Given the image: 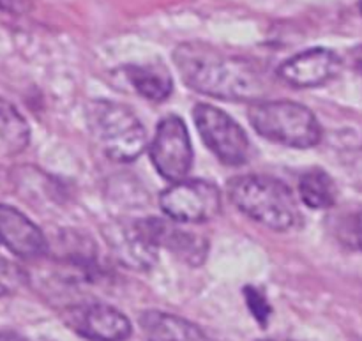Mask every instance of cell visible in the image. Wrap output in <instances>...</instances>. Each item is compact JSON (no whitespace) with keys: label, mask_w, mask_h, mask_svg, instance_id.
Segmentation results:
<instances>
[{"label":"cell","mask_w":362,"mask_h":341,"mask_svg":"<svg viewBox=\"0 0 362 341\" xmlns=\"http://www.w3.org/2000/svg\"><path fill=\"white\" fill-rule=\"evenodd\" d=\"M27 279V272L20 265L0 257V297L16 292Z\"/></svg>","instance_id":"obj_17"},{"label":"cell","mask_w":362,"mask_h":341,"mask_svg":"<svg viewBox=\"0 0 362 341\" xmlns=\"http://www.w3.org/2000/svg\"><path fill=\"white\" fill-rule=\"evenodd\" d=\"M27 7L25 0H0V9L11 11V13H21Z\"/></svg>","instance_id":"obj_20"},{"label":"cell","mask_w":362,"mask_h":341,"mask_svg":"<svg viewBox=\"0 0 362 341\" xmlns=\"http://www.w3.org/2000/svg\"><path fill=\"white\" fill-rule=\"evenodd\" d=\"M173 60L187 87L211 98L257 103L269 91V80L260 66L204 42L179 45Z\"/></svg>","instance_id":"obj_1"},{"label":"cell","mask_w":362,"mask_h":341,"mask_svg":"<svg viewBox=\"0 0 362 341\" xmlns=\"http://www.w3.org/2000/svg\"><path fill=\"white\" fill-rule=\"evenodd\" d=\"M250 122L260 137L293 149H311L322 140V127L308 106L293 101H257Z\"/></svg>","instance_id":"obj_3"},{"label":"cell","mask_w":362,"mask_h":341,"mask_svg":"<svg viewBox=\"0 0 362 341\" xmlns=\"http://www.w3.org/2000/svg\"><path fill=\"white\" fill-rule=\"evenodd\" d=\"M90 126L99 147L113 161H133L147 147V131L141 120L120 103H94Z\"/></svg>","instance_id":"obj_4"},{"label":"cell","mask_w":362,"mask_h":341,"mask_svg":"<svg viewBox=\"0 0 362 341\" xmlns=\"http://www.w3.org/2000/svg\"><path fill=\"white\" fill-rule=\"evenodd\" d=\"M193 117L202 140L219 161L228 166L246 163L250 156V140L228 113L218 106L202 103L194 106Z\"/></svg>","instance_id":"obj_5"},{"label":"cell","mask_w":362,"mask_h":341,"mask_svg":"<svg viewBox=\"0 0 362 341\" xmlns=\"http://www.w3.org/2000/svg\"><path fill=\"white\" fill-rule=\"evenodd\" d=\"M341 59L329 48H311L290 57L278 69L279 76L297 88L320 87L338 76Z\"/></svg>","instance_id":"obj_10"},{"label":"cell","mask_w":362,"mask_h":341,"mask_svg":"<svg viewBox=\"0 0 362 341\" xmlns=\"http://www.w3.org/2000/svg\"><path fill=\"white\" fill-rule=\"evenodd\" d=\"M159 205L177 223H205L221 211V191L207 180H179L159 197Z\"/></svg>","instance_id":"obj_6"},{"label":"cell","mask_w":362,"mask_h":341,"mask_svg":"<svg viewBox=\"0 0 362 341\" xmlns=\"http://www.w3.org/2000/svg\"><path fill=\"white\" fill-rule=\"evenodd\" d=\"M0 243L20 258H41L48 253V241L34 221L11 205L0 204Z\"/></svg>","instance_id":"obj_11"},{"label":"cell","mask_w":362,"mask_h":341,"mask_svg":"<svg viewBox=\"0 0 362 341\" xmlns=\"http://www.w3.org/2000/svg\"><path fill=\"white\" fill-rule=\"evenodd\" d=\"M126 78L133 85L134 91L140 96H144L145 99H148V101H165L173 91L172 76L159 64L126 67Z\"/></svg>","instance_id":"obj_14"},{"label":"cell","mask_w":362,"mask_h":341,"mask_svg":"<svg viewBox=\"0 0 362 341\" xmlns=\"http://www.w3.org/2000/svg\"><path fill=\"white\" fill-rule=\"evenodd\" d=\"M232 204L267 229L285 232L299 223L300 212L292 190L283 180L264 173L235 177L228 183Z\"/></svg>","instance_id":"obj_2"},{"label":"cell","mask_w":362,"mask_h":341,"mask_svg":"<svg viewBox=\"0 0 362 341\" xmlns=\"http://www.w3.org/2000/svg\"><path fill=\"white\" fill-rule=\"evenodd\" d=\"M345 241L362 253V211L356 212L345 226Z\"/></svg>","instance_id":"obj_19"},{"label":"cell","mask_w":362,"mask_h":341,"mask_svg":"<svg viewBox=\"0 0 362 341\" xmlns=\"http://www.w3.org/2000/svg\"><path fill=\"white\" fill-rule=\"evenodd\" d=\"M244 297H246V303L247 306H250L253 317L257 318L258 324H260L262 328H265L269 322V317H271L272 313L267 297H265L257 287H246V289H244Z\"/></svg>","instance_id":"obj_18"},{"label":"cell","mask_w":362,"mask_h":341,"mask_svg":"<svg viewBox=\"0 0 362 341\" xmlns=\"http://www.w3.org/2000/svg\"><path fill=\"white\" fill-rule=\"evenodd\" d=\"M361 13H362V0H361Z\"/></svg>","instance_id":"obj_24"},{"label":"cell","mask_w":362,"mask_h":341,"mask_svg":"<svg viewBox=\"0 0 362 341\" xmlns=\"http://www.w3.org/2000/svg\"><path fill=\"white\" fill-rule=\"evenodd\" d=\"M151 159L159 175L172 183L186 179L193 165V147L184 120L177 115H166L158 124L151 144Z\"/></svg>","instance_id":"obj_7"},{"label":"cell","mask_w":362,"mask_h":341,"mask_svg":"<svg viewBox=\"0 0 362 341\" xmlns=\"http://www.w3.org/2000/svg\"><path fill=\"white\" fill-rule=\"evenodd\" d=\"M138 226L147 237L152 246L166 248L172 251L180 260L187 262L191 265H200L205 260L209 251L207 241L198 233L189 232L186 229H180L173 219L163 218H144L138 219Z\"/></svg>","instance_id":"obj_9"},{"label":"cell","mask_w":362,"mask_h":341,"mask_svg":"<svg viewBox=\"0 0 362 341\" xmlns=\"http://www.w3.org/2000/svg\"><path fill=\"white\" fill-rule=\"evenodd\" d=\"M67 328L90 341H127L133 335L131 322L122 311L105 303H81L64 313Z\"/></svg>","instance_id":"obj_8"},{"label":"cell","mask_w":362,"mask_h":341,"mask_svg":"<svg viewBox=\"0 0 362 341\" xmlns=\"http://www.w3.org/2000/svg\"><path fill=\"white\" fill-rule=\"evenodd\" d=\"M105 237L120 264L133 269H151L156 264L158 248L148 243L136 221L112 223Z\"/></svg>","instance_id":"obj_12"},{"label":"cell","mask_w":362,"mask_h":341,"mask_svg":"<svg viewBox=\"0 0 362 341\" xmlns=\"http://www.w3.org/2000/svg\"><path fill=\"white\" fill-rule=\"evenodd\" d=\"M30 140V129L16 106L0 98V151L4 154H20Z\"/></svg>","instance_id":"obj_15"},{"label":"cell","mask_w":362,"mask_h":341,"mask_svg":"<svg viewBox=\"0 0 362 341\" xmlns=\"http://www.w3.org/2000/svg\"><path fill=\"white\" fill-rule=\"evenodd\" d=\"M140 325L148 341H211L194 324L163 311H145Z\"/></svg>","instance_id":"obj_13"},{"label":"cell","mask_w":362,"mask_h":341,"mask_svg":"<svg viewBox=\"0 0 362 341\" xmlns=\"http://www.w3.org/2000/svg\"><path fill=\"white\" fill-rule=\"evenodd\" d=\"M258 341H290V340H278V338H267V340H258Z\"/></svg>","instance_id":"obj_23"},{"label":"cell","mask_w":362,"mask_h":341,"mask_svg":"<svg viewBox=\"0 0 362 341\" xmlns=\"http://www.w3.org/2000/svg\"><path fill=\"white\" fill-rule=\"evenodd\" d=\"M147 341H148V340H147Z\"/></svg>","instance_id":"obj_25"},{"label":"cell","mask_w":362,"mask_h":341,"mask_svg":"<svg viewBox=\"0 0 362 341\" xmlns=\"http://www.w3.org/2000/svg\"><path fill=\"white\" fill-rule=\"evenodd\" d=\"M299 197L308 207L329 209L336 204L338 187L325 170L313 168L300 175Z\"/></svg>","instance_id":"obj_16"},{"label":"cell","mask_w":362,"mask_h":341,"mask_svg":"<svg viewBox=\"0 0 362 341\" xmlns=\"http://www.w3.org/2000/svg\"><path fill=\"white\" fill-rule=\"evenodd\" d=\"M350 57H352V64L354 67H356V71H359L362 74V45L357 46V48H354L352 53H350Z\"/></svg>","instance_id":"obj_21"},{"label":"cell","mask_w":362,"mask_h":341,"mask_svg":"<svg viewBox=\"0 0 362 341\" xmlns=\"http://www.w3.org/2000/svg\"><path fill=\"white\" fill-rule=\"evenodd\" d=\"M0 341H27L16 333H0Z\"/></svg>","instance_id":"obj_22"}]
</instances>
